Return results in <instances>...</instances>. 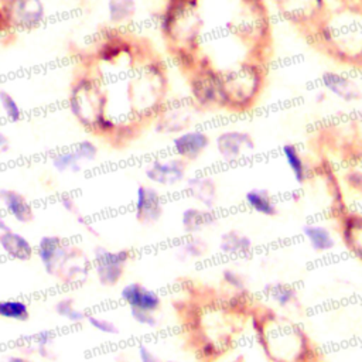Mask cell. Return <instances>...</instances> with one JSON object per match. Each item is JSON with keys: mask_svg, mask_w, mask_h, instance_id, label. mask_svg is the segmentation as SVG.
I'll return each mask as SVG.
<instances>
[{"mask_svg": "<svg viewBox=\"0 0 362 362\" xmlns=\"http://www.w3.org/2000/svg\"><path fill=\"white\" fill-rule=\"evenodd\" d=\"M260 81L259 69L249 64L221 71L222 107L235 112L246 109L256 98Z\"/></svg>", "mask_w": 362, "mask_h": 362, "instance_id": "5b68a950", "label": "cell"}, {"mask_svg": "<svg viewBox=\"0 0 362 362\" xmlns=\"http://www.w3.org/2000/svg\"><path fill=\"white\" fill-rule=\"evenodd\" d=\"M303 233L315 252L331 250L335 245L331 232L322 225H307L304 226Z\"/></svg>", "mask_w": 362, "mask_h": 362, "instance_id": "d4e9b609", "label": "cell"}, {"mask_svg": "<svg viewBox=\"0 0 362 362\" xmlns=\"http://www.w3.org/2000/svg\"><path fill=\"white\" fill-rule=\"evenodd\" d=\"M120 298L127 304L129 310L156 313L161 307V297L158 296V293L139 281L124 284L120 290Z\"/></svg>", "mask_w": 362, "mask_h": 362, "instance_id": "9a60e30c", "label": "cell"}, {"mask_svg": "<svg viewBox=\"0 0 362 362\" xmlns=\"http://www.w3.org/2000/svg\"><path fill=\"white\" fill-rule=\"evenodd\" d=\"M13 35V33L10 31V27H8V23L6 20V16L0 7V37H10Z\"/></svg>", "mask_w": 362, "mask_h": 362, "instance_id": "60d3db41", "label": "cell"}, {"mask_svg": "<svg viewBox=\"0 0 362 362\" xmlns=\"http://www.w3.org/2000/svg\"><path fill=\"white\" fill-rule=\"evenodd\" d=\"M4 362H33V361L24 355H10L4 359Z\"/></svg>", "mask_w": 362, "mask_h": 362, "instance_id": "7bdbcfd3", "label": "cell"}, {"mask_svg": "<svg viewBox=\"0 0 362 362\" xmlns=\"http://www.w3.org/2000/svg\"><path fill=\"white\" fill-rule=\"evenodd\" d=\"M208 252V245L205 240L201 238H188L184 242H181L177 247V256L181 260L187 259H201L206 255Z\"/></svg>", "mask_w": 362, "mask_h": 362, "instance_id": "4dcf8cb0", "label": "cell"}, {"mask_svg": "<svg viewBox=\"0 0 362 362\" xmlns=\"http://www.w3.org/2000/svg\"><path fill=\"white\" fill-rule=\"evenodd\" d=\"M185 188L188 194L199 202L204 208L214 209L218 199V187L212 177L192 175L185 180Z\"/></svg>", "mask_w": 362, "mask_h": 362, "instance_id": "e0dca14e", "label": "cell"}, {"mask_svg": "<svg viewBox=\"0 0 362 362\" xmlns=\"http://www.w3.org/2000/svg\"><path fill=\"white\" fill-rule=\"evenodd\" d=\"M199 0H164L158 16V30L168 54L187 72L198 59L202 31Z\"/></svg>", "mask_w": 362, "mask_h": 362, "instance_id": "3957f363", "label": "cell"}, {"mask_svg": "<svg viewBox=\"0 0 362 362\" xmlns=\"http://www.w3.org/2000/svg\"><path fill=\"white\" fill-rule=\"evenodd\" d=\"M137 355H139V362H161L157 355L144 344L139 345L137 348Z\"/></svg>", "mask_w": 362, "mask_h": 362, "instance_id": "f35d334b", "label": "cell"}, {"mask_svg": "<svg viewBox=\"0 0 362 362\" xmlns=\"http://www.w3.org/2000/svg\"><path fill=\"white\" fill-rule=\"evenodd\" d=\"M132 256V250L129 249L112 250L103 246H96L93 249L92 269L98 281L105 287L116 286L122 280L124 267Z\"/></svg>", "mask_w": 362, "mask_h": 362, "instance_id": "9c48e42d", "label": "cell"}, {"mask_svg": "<svg viewBox=\"0 0 362 362\" xmlns=\"http://www.w3.org/2000/svg\"><path fill=\"white\" fill-rule=\"evenodd\" d=\"M106 17L112 27H123L133 21L137 13V0H106Z\"/></svg>", "mask_w": 362, "mask_h": 362, "instance_id": "44dd1931", "label": "cell"}, {"mask_svg": "<svg viewBox=\"0 0 362 362\" xmlns=\"http://www.w3.org/2000/svg\"><path fill=\"white\" fill-rule=\"evenodd\" d=\"M0 318L13 321H27L30 318V307L25 301L18 298L0 300Z\"/></svg>", "mask_w": 362, "mask_h": 362, "instance_id": "83f0119b", "label": "cell"}, {"mask_svg": "<svg viewBox=\"0 0 362 362\" xmlns=\"http://www.w3.org/2000/svg\"><path fill=\"white\" fill-rule=\"evenodd\" d=\"M0 7L13 35L38 28L47 16L42 0H4Z\"/></svg>", "mask_w": 362, "mask_h": 362, "instance_id": "ba28073f", "label": "cell"}, {"mask_svg": "<svg viewBox=\"0 0 362 362\" xmlns=\"http://www.w3.org/2000/svg\"><path fill=\"white\" fill-rule=\"evenodd\" d=\"M0 202L7 214L18 223H28L33 221V205L20 191L13 188H0Z\"/></svg>", "mask_w": 362, "mask_h": 362, "instance_id": "2e32d148", "label": "cell"}, {"mask_svg": "<svg viewBox=\"0 0 362 362\" xmlns=\"http://www.w3.org/2000/svg\"><path fill=\"white\" fill-rule=\"evenodd\" d=\"M253 327L266 356L273 362H310V339L296 322L273 313L255 315Z\"/></svg>", "mask_w": 362, "mask_h": 362, "instance_id": "277c9868", "label": "cell"}, {"mask_svg": "<svg viewBox=\"0 0 362 362\" xmlns=\"http://www.w3.org/2000/svg\"><path fill=\"white\" fill-rule=\"evenodd\" d=\"M68 109L82 129L116 147L127 144L141 130L140 126L115 120L110 113L109 89L90 68L74 78L68 92Z\"/></svg>", "mask_w": 362, "mask_h": 362, "instance_id": "6da1fadb", "label": "cell"}, {"mask_svg": "<svg viewBox=\"0 0 362 362\" xmlns=\"http://www.w3.org/2000/svg\"><path fill=\"white\" fill-rule=\"evenodd\" d=\"M11 229V226L8 225V222L6 221V218L4 216H0V233L1 232H7V230H10Z\"/></svg>", "mask_w": 362, "mask_h": 362, "instance_id": "ee69618b", "label": "cell"}, {"mask_svg": "<svg viewBox=\"0 0 362 362\" xmlns=\"http://www.w3.org/2000/svg\"><path fill=\"white\" fill-rule=\"evenodd\" d=\"M74 148L76 150L78 156L81 157V160L86 164V163H92L98 158L99 156V147L96 146V143L90 139H83L81 141H78Z\"/></svg>", "mask_w": 362, "mask_h": 362, "instance_id": "836d02e7", "label": "cell"}, {"mask_svg": "<svg viewBox=\"0 0 362 362\" xmlns=\"http://www.w3.org/2000/svg\"><path fill=\"white\" fill-rule=\"evenodd\" d=\"M0 109L6 119L18 122L23 117V110L18 100L6 89H0Z\"/></svg>", "mask_w": 362, "mask_h": 362, "instance_id": "d6a6232c", "label": "cell"}, {"mask_svg": "<svg viewBox=\"0 0 362 362\" xmlns=\"http://www.w3.org/2000/svg\"><path fill=\"white\" fill-rule=\"evenodd\" d=\"M165 362H180V361H165Z\"/></svg>", "mask_w": 362, "mask_h": 362, "instance_id": "f6af8a7d", "label": "cell"}, {"mask_svg": "<svg viewBox=\"0 0 362 362\" xmlns=\"http://www.w3.org/2000/svg\"><path fill=\"white\" fill-rule=\"evenodd\" d=\"M164 214V202L154 185L140 184L134 197V216L143 225L157 223Z\"/></svg>", "mask_w": 362, "mask_h": 362, "instance_id": "7c38bea8", "label": "cell"}, {"mask_svg": "<svg viewBox=\"0 0 362 362\" xmlns=\"http://www.w3.org/2000/svg\"><path fill=\"white\" fill-rule=\"evenodd\" d=\"M322 83L331 93H334L335 96H338L339 99H342L345 102L355 100L361 96L359 89L354 83V81H351L348 76H345L342 74L325 72L322 75Z\"/></svg>", "mask_w": 362, "mask_h": 362, "instance_id": "ffe728a7", "label": "cell"}, {"mask_svg": "<svg viewBox=\"0 0 362 362\" xmlns=\"http://www.w3.org/2000/svg\"><path fill=\"white\" fill-rule=\"evenodd\" d=\"M245 201L253 211H256L260 215L274 216L277 214V206L270 192L266 189H262V188L249 189L245 195Z\"/></svg>", "mask_w": 362, "mask_h": 362, "instance_id": "cb8c5ba5", "label": "cell"}, {"mask_svg": "<svg viewBox=\"0 0 362 362\" xmlns=\"http://www.w3.org/2000/svg\"><path fill=\"white\" fill-rule=\"evenodd\" d=\"M215 147L222 160L235 161L252 151L255 141L252 136L243 130H225L216 136Z\"/></svg>", "mask_w": 362, "mask_h": 362, "instance_id": "5bb4252c", "label": "cell"}, {"mask_svg": "<svg viewBox=\"0 0 362 362\" xmlns=\"http://www.w3.org/2000/svg\"><path fill=\"white\" fill-rule=\"evenodd\" d=\"M283 156L286 158V163L294 177V180L298 184H303L308 178V167L304 161L303 156L300 154L298 148L294 144H284L283 146Z\"/></svg>", "mask_w": 362, "mask_h": 362, "instance_id": "4316f807", "label": "cell"}, {"mask_svg": "<svg viewBox=\"0 0 362 362\" xmlns=\"http://www.w3.org/2000/svg\"><path fill=\"white\" fill-rule=\"evenodd\" d=\"M236 362H238V361H236Z\"/></svg>", "mask_w": 362, "mask_h": 362, "instance_id": "7dc6e473", "label": "cell"}, {"mask_svg": "<svg viewBox=\"0 0 362 362\" xmlns=\"http://www.w3.org/2000/svg\"><path fill=\"white\" fill-rule=\"evenodd\" d=\"M3 1H4V0H0V4H1V3H3Z\"/></svg>", "mask_w": 362, "mask_h": 362, "instance_id": "bcb514c9", "label": "cell"}, {"mask_svg": "<svg viewBox=\"0 0 362 362\" xmlns=\"http://www.w3.org/2000/svg\"><path fill=\"white\" fill-rule=\"evenodd\" d=\"M188 163L177 156L168 158H154L144 167V177L153 185L173 187L187 178Z\"/></svg>", "mask_w": 362, "mask_h": 362, "instance_id": "8fae6325", "label": "cell"}, {"mask_svg": "<svg viewBox=\"0 0 362 362\" xmlns=\"http://www.w3.org/2000/svg\"><path fill=\"white\" fill-rule=\"evenodd\" d=\"M54 311L58 317L68 320L69 322L79 324L86 321L88 314L75 307V300L72 297H62L54 304Z\"/></svg>", "mask_w": 362, "mask_h": 362, "instance_id": "f546056e", "label": "cell"}, {"mask_svg": "<svg viewBox=\"0 0 362 362\" xmlns=\"http://www.w3.org/2000/svg\"><path fill=\"white\" fill-rule=\"evenodd\" d=\"M78 247L68 243L61 236L44 235L37 243L35 255L40 259L45 273L58 277Z\"/></svg>", "mask_w": 362, "mask_h": 362, "instance_id": "30bf717a", "label": "cell"}, {"mask_svg": "<svg viewBox=\"0 0 362 362\" xmlns=\"http://www.w3.org/2000/svg\"><path fill=\"white\" fill-rule=\"evenodd\" d=\"M10 150V139L8 136L0 130V156L6 154Z\"/></svg>", "mask_w": 362, "mask_h": 362, "instance_id": "b9f144b4", "label": "cell"}, {"mask_svg": "<svg viewBox=\"0 0 362 362\" xmlns=\"http://www.w3.org/2000/svg\"><path fill=\"white\" fill-rule=\"evenodd\" d=\"M218 221L214 209L204 206H188L181 214V226L187 235H195Z\"/></svg>", "mask_w": 362, "mask_h": 362, "instance_id": "d6986e66", "label": "cell"}, {"mask_svg": "<svg viewBox=\"0 0 362 362\" xmlns=\"http://www.w3.org/2000/svg\"><path fill=\"white\" fill-rule=\"evenodd\" d=\"M189 98L202 110L222 107L221 71L206 57H198L197 62L185 72Z\"/></svg>", "mask_w": 362, "mask_h": 362, "instance_id": "8992f818", "label": "cell"}, {"mask_svg": "<svg viewBox=\"0 0 362 362\" xmlns=\"http://www.w3.org/2000/svg\"><path fill=\"white\" fill-rule=\"evenodd\" d=\"M252 240L249 236L232 229L221 235L219 250L226 255H246L252 250Z\"/></svg>", "mask_w": 362, "mask_h": 362, "instance_id": "603a6c76", "label": "cell"}, {"mask_svg": "<svg viewBox=\"0 0 362 362\" xmlns=\"http://www.w3.org/2000/svg\"><path fill=\"white\" fill-rule=\"evenodd\" d=\"M130 315H132V318H133L139 325H143V327H147V328H154V327H157V324H158V320H157V317H156V313H151V311L130 310Z\"/></svg>", "mask_w": 362, "mask_h": 362, "instance_id": "74e56055", "label": "cell"}, {"mask_svg": "<svg viewBox=\"0 0 362 362\" xmlns=\"http://www.w3.org/2000/svg\"><path fill=\"white\" fill-rule=\"evenodd\" d=\"M199 109L191 98H173L165 102L161 110L150 123L154 133L161 136H177L189 129Z\"/></svg>", "mask_w": 362, "mask_h": 362, "instance_id": "52a82bcc", "label": "cell"}, {"mask_svg": "<svg viewBox=\"0 0 362 362\" xmlns=\"http://www.w3.org/2000/svg\"><path fill=\"white\" fill-rule=\"evenodd\" d=\"M211 137L206 132L199 129H188L173 137L171 146L177 157L187 163L195 161L209 147Z\"/></svg>", "mask_w": 362, "mask_h": 362, "instance_id": "4fadbf2b", "label": "cell"}, {"mask_svg": "<svg viewBox=\"0 0 362 362\" xmlns=\"http://www.w3.org/2000/svg\"><path fill=\"white\" fill-rule=\"evenodd\" d=\"M49 163L57 173H79L85 164L74 147L54 153Z\"/></svg>", "mask_w": 362, "mask_h": 362, "instance_id": "484cf974", "label": "cell"}, {"mask_svg": "<svg viewBox=\"0 0 362 362\" xmlns=\"http://www.w3.org/2000/svg\"><path fill=\"white\" fill-rule=\"evenodd\" d=\"M346 182L354 188L362 192V154L354 160L351 167L346 171Z\"/></svg>", "mask_w": 362, "mask_h": 362, "instance_id": "d590c367", "label": "cell"}, {"mask_svg": "<svg viewBox=\"0 0 362 362\" xmlns=\"http://www.w3.org/2000/svg\"><path fill=\"white\" fill-rule=\"evenodd\" d=\"M54 344V332L51 329H42L31 337V344L25 348L30 354H35L42 359H54L51 345ZM24 351V352H27Z\"/></svg>", "mask_w": 362, "mask_h": 362, "instance_id": "f1b7e54d", "label": "cell"}, {"mask_svg": "<svg viewBox=\"0 0 362 362\" xmlns=\"http://www.w3.org/2000/svg\"><path fill=\"white\" fill-rule=\"evenodd\" d=\"M0 247L10 259L18 262L30 260L35 252L31 242L13 229L0 233Z\"/></svg>", "mask_w": 362, "mask_h": 362, "instance_id": "ac0fdd59", "label": "cell"}, {"mask_svg": "<svg viewBox=\"0 0 362 362\" xmlns=\"http://www.w3.org/2000/svg\"><path fill=\"white\" fill-rule=\"evenodd\" d=\"M267 296L279 305V307H288L297 301L296 290L284 283H274L267 286Z\"/></svg>", "mask_w": 362, "mask_h": 362, "instance_id": "1f68e13d", "label": "cell"}, {"mask_svg": "<svg viewBox=\"0 0 362 362\" xmlns=\"http://www.w3.org/2000/svg\"><path fill=\"white\" fill-rule=\"evenodd\" d=\"M59 204H61V206H62L68 214H72V215H75V216L79 214L78 205H76V202H75V199H74L72 197H69V195L61 197Z\"/></svg>", "mask_w": 362, "mask_h": 362, "instance_id": "ab89813d", "label": "cell"}, {"mask_svg": "<svg viewBox=\"0 0 362 362\" xmlns=\"http://www.w3.org/2000/svg\"><path fill=\"white\" fill-rule=\"evenodd\" d=\"M90 267L92 262H88L86 255H83V252L78 247V250L74 253V256L68 260V263L59 273L58 279L64 281V284H81L83 280H86Z\"/></svg>", "mask_w": 362, "mask_h": 362, "instance_id": "7402d4cb", "label": "cell"}, {"mask_svg": "<svg viewBox=\"0 0 362 362\" xmlns=\"http://www.w3.org/2000/svg\"><path fill=\"white\" fill-rule=\"evenodd\" d=\"M86 322L96 331L106 334V335H117L120 332L119 327L116 324H113L110 320L90 314L86 317Z\"/></svg>", "mask_w": 362, "mask_h": 362, "instance_id": "e575fe53", "label": "cell"}, {"mask_svg": "<svg viewBox=\"0 0 362 362\" xmlns=\"http://www.w3.org/2000/svg\"><path fill=\"white\" fill-rule=\"evenodd\" d=\"M168 90L167 66L153 51L129 71L123 90L127 119L140 127L150 124L168 100Z\"/></svg>", "mask_w": 362, "mask_h": 362, "instance_id": "7a4b0ae2", "label": "cell"}, {"mask_svg": "<svg viewBox=\"0 0 362 362\" xmlns=\"http://www.w3.org/2000/svg\"><path fill=\"white\" fill-rule=\"evenodd\" d=\"M222 281L238 293L246 291V284H245L243 276L240 273H238L236 270H233V269H223L222 270Z\"/></svg>", "mask_w": 362, "mask_h": 362, "instance_id": "8d00e7d4", "label": "cell"}]
</instances>
